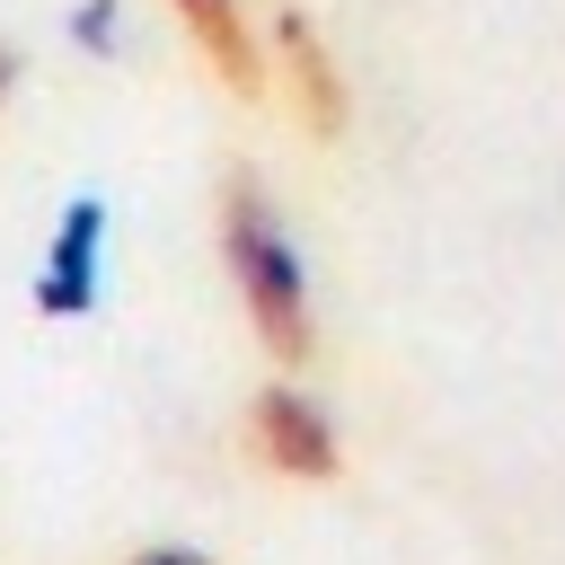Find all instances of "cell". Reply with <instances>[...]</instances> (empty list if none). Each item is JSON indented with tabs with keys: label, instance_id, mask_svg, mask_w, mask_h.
<instances>
[{
	"label": "cell",
	"instance_id": "cell-6",
	"mask_svg": "<svg viewBox=\"0 0 565 565\" xmlns=\"http://www.w3.org/2000/svg\"><path fill=\"white\" fill-rule=\"evenodd\" d=\"M9 97H18V53L0 44V115H9Z\"/></svg>",
	"mask_w": 565,
	"mask_h": 565
},
{
	"label": "cell",
	"instance_id": "cell-3",
	"mask_svg": "<svg viewBox=\"0 0 565 565\" xmlns=\"http://www.w3.org/2000/svg\"><path fill=\"white\" fill-rule=\"evenodd\" d=\"M247 450H256L274 477H291V486H327V477L344 468L335 415H327L309 388H291V380H265V388L247 397Z\"/></svg>",
	"mask_w": 565,
	"mask_h": 565
},
{
	"label": "cell",
	"instance_id": "cell-2",
	"mask_svg": "<svg viewBox=\"0 0 565 565\" xmlns=\"http://www.w3.org/2000/svg\"><path fill=\"white\" fill-rule=\"evenodd\" d=\"M265 71H274V88H282V106L318 132V141H335L344 124H353V79H344V62H335V44L309 26V9H274L265 18Z\"/></svg>",
	"mask_w": 565,
	"mask_h": 565
},
{
	"label": "cell",
	"instance_id": "cell-1",
	"mask_svg": "<svg viewBox=\"0 0 565 565\" xmlns=\"http://www.w3.org/2000/svg\"><path fill=\"white\" fill-rule=\"evenodd\" d=\"M212 238H221V274H230V291H238L247 335H256L282 371H300V362L318 353V309H309V274H300V247H291L282 212H274L265 177H247V168L221 177Z\"/></svg>",
	"mask_w": 565,
	"mask_h": 565
},
{
	"label": "cell",
	"instance_id": "cell-4",
	"mask_svg": "<svg viewBox=\"0 0 565 565\" xmlns=\"http://www.w3.org/2000/svg\"><path fill=\"white\" fill-rule=\"evenodd\" d=\"M168 18L185 26V44L203 53V71L230 88V97H265L274 71H265V26L247 18V0H168Z\"/></svg>",
	"mask_w": 565,
	"mask_h": 565
},
{
	"label": "cell",
	"instance_id": "cell-5",
	"mask_svg": "<svg viewBox=\"0 0 565 565\" xmlns=\"http://www.w3.org/2000/svg\"><path fill=\"white\" fill-rule=\"evenodd\" d=\"M124 565H212L203 547H141V556H124Z\"/></svg>",
	"mask_w": 565,
	"mask_h": 565
}]
</instances>
